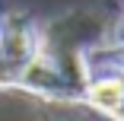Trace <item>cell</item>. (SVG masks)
<instances>
[{"label":"cell","instance_id":"6da1fadb","mask_svg":"<svg viewBox=\"0 0 124 121\" xmlns=\"http://www.w3.org/2000/svg\"><path fill=\"white\" fill-rule=\"evenodd\" d=\"M89 102L102 112H118L124 105V83L121 80H99L89 89Z\"/></svg>","mask_w":124,"mask_h":121}]
</instances>
